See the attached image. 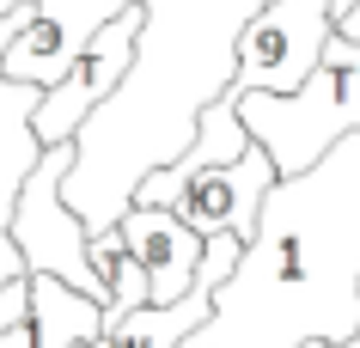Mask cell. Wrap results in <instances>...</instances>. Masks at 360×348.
I'll use <instances>...</instances> for the list:
<instances>
[{
	"instance_id": "cell-1",
	"label": "cell",
	"mask_w": 360,
	"mask_h": 348,
	"mask_svg": "<svg viewBox=\"0 0 360 348\" xmlns=\"http://www.w3.org/2000/svg\"><path fill=\"white\" fill-rule=\"evenodd\" d=\"M360 330V129L269 183L257 232L177 348H305Z\"/></svg>"
},
{
	"instance_id": "cell-2",
	"label": "cell",
	"mask_w": 360,
	"mask_h": 348,
	"mask_svg": "<svg viewBox=\"0 0 360 348\" xmlns=\"http://www.w3.org/2000/svg\"><path fill=\"white\" fill-rule=\"evenodd\" d=\"M269 0H141V43L122 86L74 135L68 208L110 232L141 177L190 153L195 116L238 79V37Z\"/></svg>"
},
{
	"instance_id": "cell-3",
	"label": "cell",
	"mask_w": 360,
	"mask_h": 348,
	"mask_svg": "<svg viewBox=\"0 0 360 348\" xmlns=\"http://www.w3.org/2000/svg\"><path fill=\"white\" fill-rule=\"evenodd\" d=\"M232 92H238L245 129L257 135V147L275 159V172L281 177L305 172V165L323 159L342 135L360 129V43L330 31L318 67H311L293 92H245V86H232Z\"/></svg>"
},
{
	"instance_id": "cell-4",
	"label": "cell",
	"mask_w": 360,
	"mask_h": 348,
	"mask_svg": "<svg viewBox=\"0 0 360 348\" xmlns=\"http://www.w3.org/2000/svg\"><path fill=\"white\" fill-rule=\"evenodd\" d=\"M74 165V141H56V147H43L37 165L25 172L19 195H13V251H19L25 275H61L68 288L92 293L98 306L110 299L104 288V275L92 269V226L68 208V195H61V177Z\"/></svg>"
},
{
	"instance_id": "cell-5",
	"label": "cell",
	"mask_w": 360,
	"mask_h": 348,
	"mask_svg": "<svg viewBox=\"0 0 360 348\" xmlns=\"http://www.w3.org/2000/svg\"><path fill=\"white\" fill-rule=\"evenodd\" d=\"M275 159L263 153V147H250V153H238L232 165H202V159H171V165H159V172L141 177V190H134V202H153V208H171L184 226H195L202 238H214V232H238V238H250L257 232V208H263L269 183H275Z\"/></svg>"
},
{
	"instance_id": "cell-6",
	"label": "cell",
	"mask_w": 360,
	"mask_h": 348,
	"mask_svg": "<svg viewBox=\"0 0 360 348\" xmlns=\"http://www.w3.org/2000/svg\"><path fill=\"white\" fill-rule=\"evenodd\" d=\"M134 43H141V0H129V6L79 49V61L56 79V86H43L37 110H31V129H37L43 147L79 135V122L122 86V74H129V61H134Z\"/></svg>"
},
{
	"instance_id": "cell-7",
	"label": "cell",
	"mask_w": 360,
	"mask_h": 348,
	"mask_svg": "<svg viewBox=\"0 0 360 348\" xmlns=\"http://www.w3.org/2000/svg\"><path fill=\"white\" fill-rule=\"evenodd\" d=\"M330 0H269L238 37V79L245 92H293L318 67L330 43Z\"/></svg>"
},
{
	"instance_id": "cell-8",
	"label": "cell",
	"mask_w": 360,
	"mask_h": 348,
	"mask_svg": "<svg viewBox=\"0 0 360 348\" xmlns=\"http://www.w3.org/2000/svg\"><path fill=\"white\" fill-rule=\"evenodd\" d=\"M122 6H129V0H31V19H25L19 37L6 43L0 74L25 79V86H56V79L79 61V49H86Z\"/></svg>"
},
{
	"instance_id": "cell-9",
	"label": "cell",
	"mask_w": 360,
	"mask_h": 348,
	"mask_svg": "<svg viewBox=\"0 0 360 348\" xmlns=\"http://www.w3.org/2000/svg\"><path fill=\"white\" fill-rule=\"evenodd\" d=\"M122 245H129L141 263H147V281H153V306H171V299H184L195 281V263H202V232L184 226L171 208H153V202H129L122 220Z\"/></svg>"
},
{
	"instance_id": "cell-10",
	"label": "cell",
	"mask_w": 360,
	"mask_h": 348,
	"mask_svg": "<svg viewBox=\"0 0 360 348\" xmlns=\"http://www.w3.org/2000/svg\"><path fill=\"white\" fill-rule=\"evenodd\" d=\"M37 98H43V86H25V79H6V74H0V281L25 269L6 226H13V195H19L25 172H31L37 153H43L37 129H31Z\"/></svg>"
},
{
	"instance_id": "cell-11",
	"label": "cell",
	"mask_w": 360,
	"mask_h": 348,
	"mask_svg": "<svg viewBox=\"0 0 360 348\" xmlns=\"http://www.w3.org/2000/svg\"><path fill=\"white\" fill-rule=\"evenodd\" d=\"M104 330V306L61 275H31V318L0 330V348H86Z\"/></svg>"
},
{
	"instance_id": "cell-12",
	"label": "cell",
	"mask_w": 360,
	"mask_h": 348,
	"mask_svg": "<svg viewBox=\"0 0 360 348\" xmlns=\"http://www.w3.org/2000/svg\"><path fill=\"white\" fill-rule=\"evenodd\" d=\"M208 311H214V288H202V281H190V293L184 299H171V306H134L122 311L116 324H104L86 348H177L190 330L208 324Z\"/></svg>"
},
{
	"instance_id": "cell-13",
	"label": "cell",
	"mask_w": 360,
	"mask_h": 348,
	"mask_svg": "<svg viewBox=\"0 0 360 348\" xmlns=\"http://www.w3.org/2000/svg\"><path fill=\"white\" fill-rule=\"evenodd\" d=\"M257 147V135L245 129V116H238V92H220L208 104V110L195 116V141H190V159H202V165H232L238 153H250Z\"/></svg>"
},
{
	"instance_id": "cell-14",
	"label": "cell",
	"mask_w": 360,
	"mask_h": 348,
	"mask_svg": "<svg viewBox=\"0 0 360 348\" xmlns=\"http://www.w3.org/2000/svg\"><path fill=\"white\" fill-rule=\"evenodd\" d=\"M31 318V275H6L0 281V330H13V324H25Z\"/></svg>"
},
{
	"instance_id": "cell-15",
	"label": "cell",
	"mask_w": 360,
	"mask_h": 348,
	"mask_svg": "<svg viewBox=\"0 0 360 348\" xmlns=\"http://www.w3.org/2000/svg\"><path fill=\"white\" fill-rule=\"evenodd\" d=\"M25 19H31V0H25V6H6V13H0V56H6V43H13V37L25 31Z\"/></svg>"
},
{
	"instance_id": "cell-16",
	"label": "cell",
	"mask_w": 360,
	"mask_h": 348,
	"mask_svg": "<svg viewBox=\"0 0 360 348\" xmlns=\"http://www.w3.org/2000/svg\"><path fill=\"white\" fill-rule=\"evenodd\" d=\"M336 37H354V43H360V0L336 13Z\"/></svg>"
},
{
	"instance_id": "cell-17",
	"label": "cell",
	"mask_w": 360,
	"mask_h": 348,
	"mask_svg": "<svg viewBox=\"0 0 360 348\" xmlns=\"http://www.w3.org/2000/svg\"><path fill=\"white\" fill-rule=\"evenodd\" d=\"M305 348H360V330H354V336H342V342H305Z\"/></svg>"
},
{
	"instance_id": "cell-18",
	"label": "cell",
	"mask_w": 360,
	"mask_h": 348,
	"mask_svg": "<svg viewBox=\"0 0 360 348\" xmlns=\"http://www.w3.org/2000/svg\"><path fill=\"white\" fill-rule=\"evenodd\" d=\"M6 6H25V0H0V13H6Z\"/></svg>"
}]
</instances>
